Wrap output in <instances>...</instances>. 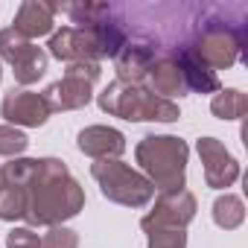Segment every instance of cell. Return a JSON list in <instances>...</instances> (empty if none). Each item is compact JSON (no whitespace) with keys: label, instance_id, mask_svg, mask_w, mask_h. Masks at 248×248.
Instances as JSON below:
<instances>
[{"label":"cell","instance_id":"6da1fadb","mask_svg":"<svg viewBox=\"0 0 248 248\" xmlns=\"http://www.w3.org/2000/svg\"><path fill=\"white\" fill-rule=\"evenodd\" d=\"M0 170L9 184L24 190L27 228L64 225L85 207V190L62 158H12Z\"/></svg>","mask_w":248,"mask_h":248},{"label":"cell","instance_id":"7a4b0ae2","mask_svg":"<svg viewBox=\"0 0 248 248\" xmlns=\"http://www.w3.org/2000/svg\"><path fill=\"white\" fill-rule=\"evenodd\" d=\"M236 6H204L202 21L190 41H184L210 70H228L242 59L245 50V24L242 18L231 21V12Z\"/></svg>","mask_w":248,"mask_h":248},{"label":"cell","instance_id":"3957f363","mask_svg":"<svg viewBox=\"0 0 248 248\" xmlns=\"http://www.w3.org/2000/svg\"><path fill=\"white\" fill-rule=\"evenodd\" d=\"M96 102L108 117H120V120H129V123H175L181 117L178 102L152 93L149 85H143V82L114 79L96 96Z\"/></svg>","mask_w":248,"mask_h":248},{"label":"cell","instance_id":"277c9868","mask_svg":"<svg viewBox=\"0 0 248 248\" xmlns=\"http://www.w3.org/2000/svg\"><path fill=\"white\" fill-rule=\"evenodd\" d=\"M190 146L175 135H146L135 146V161L155 187V193L184 190Z\"/></svg>","mask_w":248,"mask_h":248},{"label":"cell","instance_id":"5b68a950","mask_svg":"<svg viewBox=\"0 0 248 248\" xmlns=\"http://www.w3.org/2000/svg\"><path fill=\"white\" fill-rule=\"evenodd\" d=\"M91 175L99 184V193L108 202H114V204L146 207L155 199V187L149 184V178L140 170L123 164L120 158H114V161H93L91 164Z\"/></svg>","mask_w":248,"mask_h":248},{"label":"cell","instance_id":"8992f818","mask_svg":"<svg viewBox=\"0 0 248 248\" xmlns=\"http://www.w3.org/2000/svg\"><path fill=\"white\" fill-rule=\"evenodd\" d=\"M102 67L93 62H82V64H67L64 76L59 82H53L44 91V99L50 105V111H76L85 108L93 96V82L99 79Z\"/></svg>","mask_w":248,"mask_h":248},{"label":"cell","instance_id":"52a82bcc","mask_svg":"<svg viewBox=\"0 0 248 248\" xmlns=\"http://www.w3.org/2000/svg\"><path fill=\"white\" fill-rule=\"evenodd\" d=\"M0 59L12 67L18 85H32V82H38V79L47 73V62H50V56H47L35 41L18 35L12 27L0 30Z\"/></svg>","mask_w":248,"mask_h":248},{"label":"cell","instance_id":"ba28073f","mask_svg":"<svg viewBox=\"0 0 248 248\" xmlns=\"http://www.w3.org/2000/svg\"><path fill=\"white\" fill-rule=\"evenodd\" d=\"M50 105L44 99V93L38 91H24V88H12L3 102H0V117L15 129H38L50 120Z\"/></svg>","mask_w":248,"mask_h":248},{"label":"cell","instance_id":"9c48e42d","mask_svg":"<svg viewBox=\"0 0 248 248\" xmlns=\"http://www.w3.org/2000/svg\"><path fill=\"white\" fill-rule=\"evenodd\" d=\"M196 152L202 158L204 184L210 190H225V187L236 184V178H239V161L225 149L222 140H216V138H199L196 140Z\"/></svg>","mask_w":248,"mask_h":248},{"label":"cell","instance_id":"30bf717a","mask_svg":"<svg viewBox=\"0 0 248 248\" xmlns=\"http://www.w3.org/2000/svg\"><path fill=\"white\" fill-rule=\"evenodd\" d=\"M158 59V44L143 35H129L123 50L114 56V70L120 82H143L149 76V67Z\"/></svg>","mask_w":248,"mask_h":248},{"label":"cell","instance_id":"8fae6325","mask_svg":"<svg viewBox=\"0 0 248 248\" xmlns=\"http://www.w3.org/2000/svg\"><path fill=\"white\" fill-rule=\"evenodd\" d=\"M196 196L190 190H170L158 193L155 207L140 219V225H164V228H187L196 219Z\"/></svg>","mask_w":248,"mask_h":248},{"label":"cell","instance_id":"7c38bea8","mask_svg":"<svg viewBox=\"0 0 248 248\" xmlns=\"http://www.w3.org/2000/svg\"><path fill=\"white\" fill-rule=\"evenodd\" d=\"M76 146L93 161H114L126 152V135L111 126H85L76 135Z\"/></svg>","mask_w":248,"mask_h":248},{"label":"cell","instance_id":"4fadbf2b","mask_svg":"<svg viewBox=\"0 0 248 248\" xmlns=\"http://www.w3.org/2000/svg\"><path fill=\"white\" fill-rule=\"evenodd\" d=\"M53 27H56V3H44V0H24L12 21V30L30 41L53 35Z\"/></svg>","mask_w":248,"mask_h":248},{"label":"cell","instance_id":"5bb4252c","mask_svg":"<svg viewBox=\"0 0 248 248\" xmlns=\"http://www.w3.org/2000/svg\"><path fill=\"white\" fill-rule=\"evenodd\" d=\"M172 56H175V62L181 67V76H184L187 91H193V93H216V91H222L216 70H210L187 44H181Z\"/></svg>","mask_w":248,"mask_h":248},{"label":"cell","instance_id":"9a60e30c","mask_svg":"<svg viewBox=\"0 0 248 248\" xmlns=\"http://www.w3.org/2000/svg\"><path fill=\"white\" fill-rule=\"evenodd\" d=\"M149 91L164 96V99H172V96H184L187 93V85H184V76H181V67L175 62V56H158L155 64L149 67Z\"/></svg>","mask_w":248,"mask_h":248},{"label":"cell","instance_id":"2e32d148","mask_svg":"<svg viewBox=\"0 0 248 248\" xmlns=\"http://www.w3.org/2000/svg\"><path fill=\"white\" fill-rule=\"evenodd\" d=\"M210 111L219 120H242L248 111V96L239 88H222L210 99Z\"/></svg>","mask_w":248,"mask_h":248},{"label":"cell","instance_id":"e0dca14e","mask_svg":"<svg viewBox=\"0 0 248 248\" xmlns=\"http://www.w3.org/2000/svg\"><path fill=\"white\" fill-rule=\"evenodd\" d=\"M213 222L222 228V231H236L242 222H245V204L239 196L233 193H225L213 202Z\"/></svg>","mask_w":248,"mask_h":248},{"label":"cell","instance_id":"ac0fdd59","mask_svg":"<svg viewBox=\"0 0 248 248\" xmlns=\"http://www.w3.org/2000/svg\"><path fill=\"white\" fill-rule=\"evenodd\" d=\"M146 233L149 248H187V231L184 228H164V225H140Z\"/></svg>","mask_w":248,"mask_h":248},{"label":"cell","instance_id":"d6986e66","mask_svg":"<svg viewBox=\"0 0 248 248\" xmlns=\"http://www.w3.org/2000/svg\"><path fill=\"white\" fill-rule=\"evenodd\" d=\"M0 219L3 222L24 219V190L9 181H3V187H0Z\"/></svg>","mask_w":248,"mask_h":248},{"label":"cell","instance_id":"ffe728a7","mask_svg":"<svg viewBox=\"0 0 248 248\" xmlns=\"http://www.w3.org/2000/svg\"><path fill=\"white\" fill-rule=\"evenodd\" d=\"M27 149H30V138L21 129L3 123V126H0V158H9L12 161V158H21Z\"/></svg>","mask_w":248,"mask_h":248},{"label":"cell","instance_id":"44dd1931","mask_svg":"<svg viewBox=\"0 0 248 248\" xmlns=\"http://www.w3.org/2000/svg\"><path fill=\"white\" fill-rule=\"evenodd\" d=\"M41 248H79V233L64 225H56L41 236Z\"/></svg>","mask_w":248,"mask_h":248},{"label":"cell","instance_id":"7402d4cb","mask_svg":"<svg viewBox=\"0 0 248 248\" xmlns=\"http://www.w3.org/2000/svg\"><path fill=\"white\" fill-rule=\"evenodd\" d=\"M6 248H41V236L35 228H12L6 233Z\"/></svg>","mask_w":248,"mask_h":248},{"label":"cell","instance_id":"603a6c76","mask_svg":"<svg viewBox=\"0 0 248 248\" xmlns=\"http://www.w3.org/2000/svg\"><path fill=\"white\" fill-rule=\"evenodd\" d=\"M3 181H6V178H3V170H0V187H3Z\"/></svg>","mask_w":248,"mask_h":248},{"label":"cell","instance_id":"cb8c5ba5","mask_svg":"<svg viewBox=\"0 0 248 248\" xmlns=\"http://www.w3.org/2000/svg\"><path fill=\"white\" fill-rule=\"evenodd\" d=\"M0 79H3V64H0Z\"/></svg>","mask_w":248,"mask_h":248}]
</instances>
